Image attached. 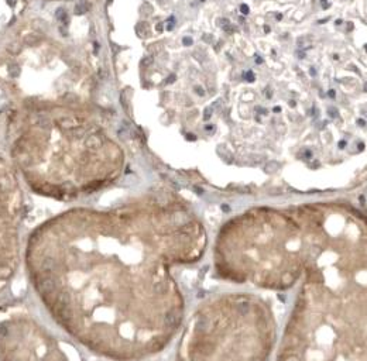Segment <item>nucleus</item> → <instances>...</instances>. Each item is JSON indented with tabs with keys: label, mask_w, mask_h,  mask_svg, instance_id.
I'll list each match as a JSON object with an SVG mask.
<instances>
[{
	"label": "nucleus",
	"mask_w": 367,
	"mask_h": 361,
	"mask_svg": "<svg viewBox=\"0 0 367 361\" xmlns=\"http://www.w3.org/2000/svg\"><path fill=\"white\" fill-rule=\"evenodd\" d=\"M217 278L295 298L273 361H367V214L346 202L261 206L213 243Z\"/></svg>",
	"instance_id": "f257e3e1"
},
{
	"label": "nucleus",
	"mask_w": 367,
	"mask_h": 361,
	"mask_svg": "<svg viewBox=\"0 0 367 361\" xmlns=\"http://www.w3.org/2000/svg\"><path fill=\"white\" fill-rule=\"evenodd\" d=\"M263 294L242 289L202 302L182 334L177 361H273L280 324Z\"/></svg>",
	"instance_id": "f03ea898"
},
{
	"label": "nucleus",
	"mask_w": 367,
	"mask_h": 361,
	"mask_svg": "<svg viewBox=\"0 0 367 361\" xmlns=\"http://www.w3.org/2000/svg\"><path fill=\"white\" fill-rule=\"evenodd\" d=\"M86 145L88 147H92V148L100 147V145H102V138H100L99 135H90L86 140Z\"/></svg>",
	"instance_id": "7ed1b4c3"
},
{
	"label": "nucleus",
	"mask_w": 367,
	"mask_h": 361,
	"mask_svg": "<svg viewBox=\"0 0 367 361\" xmlns=\"http://www.w3.org/2000/svg\"><path fill=\"white\" fill-rule=\"evenodd\" d=\"M136 32L138 34V37H144V35L148 34V30H147V26L144 23H138L136 26Z\"/></svg>",
	"instance_id": "20e7f679"
},
{
	"label": "nucleus",
	"mask_w": 367,
	"mask_h": 361,
	"mask_svg": "<svg viewBox=\"0 0 367 361\" xmlns=\"http://www.w3.org/2000/svg\"><path fill=\"white\" fill-rule=\"evenodd\" d=\"M55 16H57V19L59 20V21H62L64 24H67L68 21V16H67V11H65L64 9H58L57 13H55Z\"/></svg>",
	"instance_id": "39448f33"
},
{
	"label": "nucleus",
	"mask_w": 367,
	"mask_h": 361,
	"mask_svg": "<svg viewBox=\"0 0 367 361\" xmlns=\"http://www.w3.org/2000/svg\"><path fill=\"white\" fill-rule=\"evenodd\" d=\"M86 10H88L86 4L79 3L75 6V14H83V13H86Z\"/></svg>",
	"instance_id": "423d86ee"
},
{
	"label": "nucleus",
	"mask_w": 367,
	"mask_h": 361,
	"mask_svg": "<svg viewBox=\"0 0 367 361\" xmlns=\"http://www.w3.org/2000/svg\"><path fill=\"white\" fill-rule=\"evenodd\" d=\"M9 74H10V76L11 78H17L20 75V68L17 67V65H13V67L9 69Z\"/></svg>",
	"instance_id": "0eeeda50"
},
{
	"label": "nucleus",
	"mask_w": 367,
	"mask_h": 361,
	"mask_svg": "<svg viewBox=\"0 0 367 361\" xmlns=\"http://www.w3.org/2000/svg\"><path fill=\"white\" fill-rule=\"evenodd\" d=\"M141 64L146 65V67H148V65L153 64V57H146L143 58V61H141Z\"/></svg>",
	"instance_id": "6e6552de"
},
{
	"label": "nucleus",
	"mask_w": 367,
	"mask_h": 361,
	"mask_svg": "<svg viewBox=\"0 0 367 361\" xmlns=\"http://www.w3.org/2000/svg\"><path fill=\"white\" fill-rule=\"evenodd\" d=\"M240 11H242L243 14L249 13V7H247V4H242V7H240Z\"/></svg>",
	"instance_id": "1a4fd4ad"
},
{
	"label": "nucleus",
	"mask_w": 367,
	"mask_h": 361,
	"mask_svg": "<svg viewBox=\"0 0 367 361\" xmlns=\"http://www.w3.org/2000/svg\"><path fill=\"white\" fill-rule=\"evenodd\" d=\"M182 42H184L185 45H191L192 44V38H191V37H185V38L182 40Z\"/></svg>",
	"instance_id": "9d476101"
},
{
	"label": "nucleus",
	"mask_w": 367,
	"mask_h": 361,
	"mask_svg": "<svg viewBox=\"0 0 367 361\" xmlns=\"http://www.w3.org/2000/svg\"><path fill=\"white\" fill-rule=\"evenodd\" d=\"M195 92L198 93V95H199V96H203V95H205L203 89H202V88H201V86H198V88H195Z\"/></svg>",
	"instance_id": "9b49d317"
},
{
	"label": "nucleus",
	"mask_w": 367,
	"mask_h": 361,
	"mask_svg": "<svg viewBox=\"0 0 367 361\" xmlns=\"http://www.w3.org/2000/svg\"><path fill=\"white\" fill-rule=\"evenodd\" d=\"M246 76L249 78V79H247V80H253V79H254V76H253V74H251V72H250V71H249V72H246Z\"/></svg>",
	"instance_id": "f8f14e48"
},
{
	"label": "nucleus",
	"mask_w": 367,
	"mask_h": 361,
	"mask_svg": "<svg viewBox=\"0 0 367 361\" xmlns=\"http://www.w3.org/2000/svg\"><path fill=\"white\" fill-rule=\"evenodd\" d=\"M157 31H158V32L163 31V24H161V23H160V24H157Z\"/></svg>",
	"instance_id": "ddd939ff"
},
{
	"label": "nucleus",
	"mask_w": 367,
	"mask_h": 361,
	"mask_svg": "<svg viewBox=\"0 0 367 361\" xmlns=\"http://www.w3.org/2000/svg\"><path fill=\"white\" fill-rule=\"evenodd\" d=\"M357 123H359V126H360V127H363V126L366 124V122H364V120H361V118H360V120H357Z\"/></svg>",
	"instance_id": "4468645a"
},
{
	"label": "nucleus",
	"mask_w": 367,
	"mask_h": 361,
	"mask_svg": "<svg viewBox=\"0 0 367 361\" xmlns=\"http://www.w3.org/2000/svg\"><path fill=\"white\" fill-rule=\"evenodd\" d=\"M7 3H9L10 6H14V4H16V0H7Z\"/></svg>",
	"instance_id": "2eb2a0df"
},
{
	"label": "nucleus",
	"mask_w": 367,
	"mask_h": 361,
	"mask_svg": "<svg viewBox=\"0 0 367 361\" xmlns=\"http://www.w3.org/2000/svg\"><path fill=\"white\" fill-rule=\"evenodd\" d=\"M174 79H175V76H174V75H171V76H169V79H168V82H169V83L174 82Z\"/></svg>",
	"instance_id": "dca6fc26"
},
{
	"label": "nucleus",
	"mask_w": 367,
	"mask_h": 361,
	"mask_svg": "<svg viewBox=\"0 0 367 361\" xmlns=\"http://www.w3.org/2000/svg\"><path fill=\"white\" fill-rule=\"evenodd\" d=\"M205 128H206V130H208V131H209V130H211V131H212V130H213V128H215V127H213V126H206V127H205Z\"/></svg>",
	"instance_id": "f3484780"
},
{
	"label": "nucleus",
	"mask_w": 367,
	"mask_h": 361,
	"mask_svg": "<svg viewBox=\"0 0 367 361\" xmlns=\"http://www.w3.org/2000/svg\"><path fill=\"white\" fill-rule=\"evenodd\" d=\"M329 95H330V97H335V90H330V92H329Z\"/></svg>",
	"instance_id": "a211bd4d"
},
{
	"label": "nucleus",
	"mask_w": 367,
	"mask_h": 361,
	"mask_svg": "<svg viewBox=\"0 0 367 361\" xmlns=\"http://www.w3.org/2000/svg\"><path fill=\"white\" fill-rule=\"evenodd\" d=\"M277 112H281L280 107H274V113H277Z\"/></svg>",
	"instance_id": "6ab92c4d"
}]
</instances>
